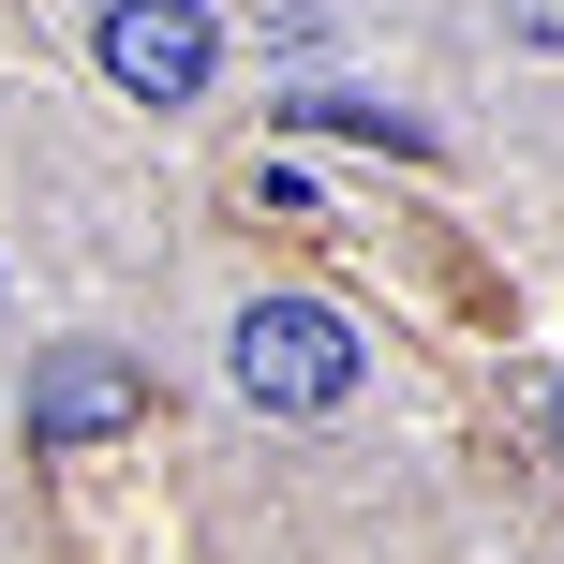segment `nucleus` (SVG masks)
<instances>
[{"label": "nucleus", "mask_w": 564, "mask_h": 564, "mask_svg": "<svg viewBox=\"0 0 564 564\" xmlns=\"http://www.w3.org/2000/svg\"><path fill=\"white\" fill-rule=\"evenodd\" d=\"M149 416L134 357H105V341H59L45 371H30V446H119V431Z\"/></svg>", "instance_id": "3"}, {"label": "nucleus", "mask_w": 564, "mask_h": 564, "mask_svg": "<svg viewBox=\"0 0 564 564\" xmlns=\"http://www.w3.org/2000/svg\"><path fill=\"white\" fill-rule=\"evenodd\" d=\"M506 30L520 45H564V0H506Z\"/></svg>", "instance_id": "5"}, {"label": "nucleus", "mask_w": 564, "mask_h": 564, "mask_svg": "<svg viewBox=\"0 0 564 564\" xmlns=\"http://www.w3.org/2000/svg\"><path fill=\"white\" fill-rule=\"evenodd\" d=\"M282 119H297V134H371V149H431L416 119L387 105V89H282Z\"/></svg>", "instance_id": "4"}, {"label": "nucleus", "mask_w": 564, "mask_h": 564, "mask_svg": "<svg viewBox=\"0 0 564 564\" xmlns=\"http://www.w3.org/2000/svg\"><path fill=\"white\" fill-rule=\"evenodd\" d=\"M238 387H253L268 416H341V401H357V327H341L327 297H253L238 312Z\"/></svg>", "instance_id": "1"}, {"label": "nucleus", "mask_w": 564, "mask_h": 564, "mask_svg": "<svg viewBox=\"0 0 564 564\" xmlns=\"http://www.w3.org/2000/svg\"><path fill=\"white\" fill-rule=\"evenodd\" d=\"M535 416H550V431H564V371H550V387H535Z\"/></svg>", "instance_id": "6"}, {"label": "nucleus", "mask_w": 564, "mask_h": 564, "mask_svg": "<svg viewBox=\"0 0 564 564\" xmlns=\"http://www.w3.org/2000/svg\"><path fill=\"white\" fill-rule=\"evenodd\" d=\"M89 59H105L134 105H194L208 59H224V30H208L194 0H105V15H89Z\"/></svg>", "instance_id": "2"}]
</instances>
